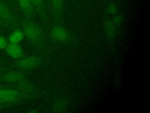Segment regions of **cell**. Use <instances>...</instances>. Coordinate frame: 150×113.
I'll use <instances>...</instances> for the list:
<instances>
[{"label": "cell", "mask_w": 150, "mask_h": 113, "mask_svg": "<svg viewBox=\"0 0 150 113\" xmlns=\"http://www.w3.org/2000/svg\"><path fill=\"white\" fill-rule=\"evenodd\" d=\"M23 32L26 38L35 46H43L45 42V35L41 28L30 21H25L22 24Z\"/></svg>", "instance_id": "1"}, {"label": "cell", "mask_w": 150, "mask_h": 113, "mask_svg": "<svg viewBox=\"0 0 150 113\" xmlns=\"http://www.w3.org/2000/svg\"><path fill=\"white\" fill-rule=\"evenodd\" d=\"M42 63V59L38 56L22 57L16 61V65L22 69H32L38 67Z\"/></svg>", "instance_id": "2"}, {"label": "cell", "mask_w": 150, "mask_h": 113, "mask_svg": "<svg viewBox=\"0 0 150 113\" xmlns=\"http://www.w3.org/2000/svg\"><path fill=\"white\" fill-rule=\"evenodd\" d=\"M22 99L24 97L18 90L0 88V99L2 102H15Z\"/></svg>", "instance_id": "3"}, {"label": "cell", "mask_w": 150, "mask_h": 113, "mask_svg": "<svg viewBox=\"0 0 150 113\" xmlns=\"http://www.w3.org/2000/svg\"><path fill=\"white\" fill-rule=\"evenodd\" d=\"M17 90L23 96L24 99L33 97L37 94V89L35 85L26 79L17 84Z\"/></svg>", "instance_id": "4"}, {"label": "cell", "mask_w": 150, "mask_h": 113, "mask_svg": "<svg viewBox=\"0 0 150 113\" xmlns=\"http://www.w3.org/2000/svg\"><path fill=\"white\" fill-rule=\"evenodd\" d=\"M50 35L53 39L59 42H66L70 39L69 32L63 26L56 25L52 28Z\"/></svg>", "instance_id": "5"}, {"label": "cell", "mask_w": 150, "mask_h": 113, "mask_svg": "<svg viewBox=\"0 0 150 113\" xmlns=\"http://www.w3.org/2000/svg\"><path fill=\"white\" fill-rule=\"evenodd\" d=\"M0 19L11 26L16 25V19L9 8L2 2L0 1Z\"/></svg>", "instance_id": "6"}, {"label": "cell", "mask_w": 150, "mask_h": 113, "mask_svg": "<svg viewBox=\"0 0 150 113\" xmlns=\"http://www.w3.org/2000/svg\"><path fill=\"white\" fill-rule=\"evenodd\" d=\"M25 79L23 74L17 71H9L0 75V80L7 82L18 84Z\"/></svg>", "instance_id": "7"}, {"label": "cell", "mask_w": 150, "mask_h": 113, "mask_svg": "<svg viewBox=\"0 0 150 113\" xmlns=\"http://www.w3.org/2000/svg\"><path fill=\"white\" fill-rule=\"evenodd\" d=\"M103 29L107 38L110 41H113L117 35V28L113 24L111 19H107L104 22Z\"/></svg>", "instance_id": "8"}, {"label": "cell", "mask_w": 150, "mask_h": 113, "mask_svg": "<svg viewBox=\"0 0 150 113\" xmlns=\"http://www.w3.org/2000/svg\"><path fill=\"white\" fill-rule=\"evenodd\" d=\"M5 50L8 55L15 59H19L23 55V49L18 44L10 43L7 45Z\"/></svg>", "instance_id": "9"}, {"label": "cell", "mask_w": 150, "mask_h": 113, "mask_svg": "<svg viewBox=\"0 0 150 113\" xmlns=\"http://www.w3.org/2000/svg\"><path fill=\"white\" fill-rule=\"evenodd\" d=\"M69 102L66 98H61L53 103L51 108V111L53 112H64L69 108Z\"/></svg>", "instance_id": "10"}, {"label": "cell", "mask_w": 150, "mask_h": 113, "mask_svg": "<svg viewBox=\"0 0 150 113\" xmlns=\"http://www.w3.org/2000/svg\"><path fill=\"white\" fill-rule=\"evenodd\" d=\"M53 14L56 18L60 19L63 11V0H50Z\"/></svg>", "instance_id": "11"}, {"label": "cell", "mask_w": 150, "mask_h": 113, "mask_svg": "<svg viewBox=\"0 0 150 113\" xmlns=\"http://www.w3.org/2000/svg\"><path fill=\"white\" fill-rule=\"evenodd\" d=\"M19 5L23 12L28 16L33 14V4L31 0H18Z\"/></svg>", "instance_id": "12"}, {"label": "cell", "mask_w": 150, "mask_h": 113, "mask_svg": "<svg viewBox=\"0 0 150 113\" xmlns=\"http://www.w3.org/2000/svg\"><path fill=\"white\" fill-rule=\"evenodd\" d=\"M24 34L22 31L17 29L12 32L9 36V41L10 43L19 44L23 38Z\"/></svg>", "instance_id": "13"}, {"label": "cell", "mask_w": 150, "mask_h": 113, "mask_svg": "<svg viewBox=\"0 0 150 113\" xmlns=\"http://www.w3.org/2000/svg\"><path fill=\"white\" fill-rule=\"evenodd\" d=\"M32 4L36 8L40 14L45 18L46 12L45 9V5L43 0H31Z\"/></svg>", "instance_id": "14"}, {"label": "cell", "mask_w": 150, "mask_h": 113, "mask_svg": "<svg viewBox=\"0 0 150 113\" xmlns=\"http://www.w3.org/2000/svg\"><path fill=\"white\" fill-rule=\"evenodd\" d=\"M106 11L109 15L114 16V15L118 14V8L115 3L110 2L107 5L106 8Z\"/></svg>", "instance_id": "15"}, {"label": "cell", "mask_w": 150, "mask_h": 113, "mask_svg": "<svg viewBox=\"0 0 150 113\" xmlns=\"http://www.w3.org/2000/svg\"><path fill=\"white\" fill-rule=\"evenodd\" d=\"M123 20H124L123 16L119 14H117L114 15L111 19L112 22L116 26L117 28L120 27L122 25L123 22Z\"/></svg>", "instance_id": "16"}, {"label": "cell", "mask_w": 150, "mask_h": 113, "mask_svg": "<svg viewBox=\"0 0 150 113\" xmlns=\"http://www.w3.org/2000/svg\"><path fill=\"white\" fill-rule=\"evenodd\" d=\"M7 45L8 42L6 38L3 36L0 35V49H5Z\"/></svg>", "instance_id": "17"}, {"label": "cell", "mask_w": 150, "mask_h": 113, "mask_svg": "<svg viewBox=\"0 0 150 113\" xmlns=\"http://www.w3.org/2000/svg\"><path fill=\"white\" fill-rule=\"evenodd\" d=\"M1 102H2V101L0 99V104H1Z\"/></svg>", "instance_id": "18"}]
</instances>
